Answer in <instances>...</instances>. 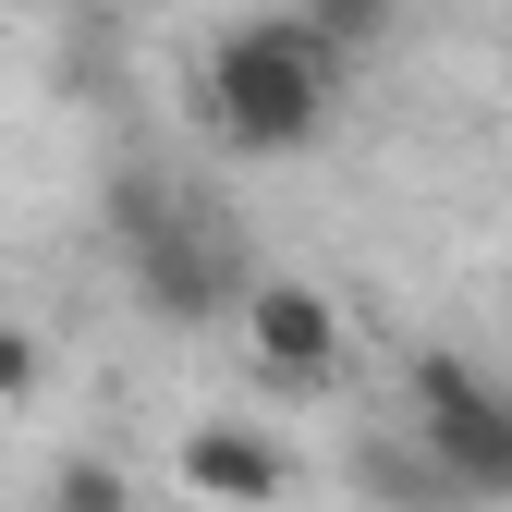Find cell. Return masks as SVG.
I'll use <instances>...</instances> for the list:
<instances>
[{
	"mask_svg": "<svg viewBox=\"0 0 512 512\" xmlns=\"http://www.w3.org/2000/svg\"><path fill=\"white\" fill-rule=\"evenodd\" d=\"M403 391H415V439L439 464H452V488L476 500V512H500L512 500V378H488L476 354H415L403 366Z\"/></svg>",
	"mask_w": 512,
	"mask_h": 512,
	"instance_id": "3",
	"label": "cell"
},
{
	"mask_svg": "<svg viewBox=\"0 0 512 512\" xmlns=\"http://www.w3.org/2000/svg\"><path fill=\"white\" fill-rule=\"evenodd\" d=\"M354 488H366L378 512H464L452 464H439L415 427H403V439H354Z\"/></svg>",
	"mask_w": 512,
	"mask_h": 512,
	"instance_id": "6",
	"label": "cell"
},
{
	"mask_svg": "<svg viewBox=\"0 0 512 512\" xmlns=\"http://www.w3.org/2000/svg\"><path fill=\"white\" fill-rule=\"evenodd\" d=\"M232 330H244V366L269 378L281 403H317V391L342 378V354H354V342H342V305L317 293V281H293V269H269V281H256Z\"/></svg>",
	"mask_w": 512,
	"mask_h": 512,
	"instance_id": "4",
	"label": "cell"
},
{
	"mask_svg": "<svg viewBox=\"0 0 512 512\" xmlns=\"http://www.w3.org/2000/svg\"><path fill=\"white\" fill-rule=\"evenodd\" d=\"M37 378H49V342L25 317H0V403H37Z\"/></svg>",
	"mask_w": 512,
	"mask_h": 512,
	"instance_id": "9",
	"label": "cell"
},
{
	"mask_svg": "<svg viewBox=\"0 0 512 512\" xmlns=\"http://www.w3.org/2000/svg\"><path fill=\"white\" fill-rule=\"evenodd\" d=\"M171 476L196 488V500H220V512H269V500L293 488V452H281L256 415H208V427H183Z\"/></svg>",
	"mask_w": 512,
	"mask_h": 512,
	"instance_id": "5",
	"label": "cell"
},
{
	"mask_svg": "<svg viewBox=\"0 0 512 512\" xmlns=\"http://www.w3.org/2000/svg\"><path fill=\"white\" fill-rule=\"evenodd\" d=\"M366 61L305 13V0H281V13H232L196 61V98H208V135L232 159H305L317 135H330V110L354 98Z\"/></svg>",
	"mask_w": 512,
	"mask_h": 512,
	"instance_id": "1",
	"label": "cell"
},
{
	"mask_svg": "<svg viewBox=\"0 0 512 512\" xmlns=\"http://www.w3.org/2000/svg\"><path fill=\"white\" fill-rule=\"evenodd\" d=\"M305 13L330 25V37H342L354 61H378V37H391V13H403V0H305Z\"/></svg>",
	"mask_w": 512,
	"mask_h": 512,
	"instance_id": "8",
	"label": "cell"
},
{
	"mask_svg": "<svg viewBox=\"0 0 512 512\" xmlns=\"http://www.w3.org/2000/svg\"><path fill=\"white\" fill-rule=\"evenodd\" d=\"M110 244H122V293H135L159 330H208V317H244L256 293V256L232 232L220 196H196V183L171 171H110Z\"/></svg>",
	"mask_w": 512,
	"mask_h": 512,
	"instance_id": "2",
	"label": "cell"
},
{
	"mask_svg": "<svg viewBox=\"0 0 512 512\" xmlns=\"http://www.w3.org/2000/svg\"><path fill=\"white\" fill-rule=\"evenodd\" d=\"M37 512H135V476H122L110 452H61L49 488H37Z\"/></svg>",
	"mask_w": 512,
	"mask_h": 512,
	"instance_id": "7",
	"label": "cell"
}]
</instances>
